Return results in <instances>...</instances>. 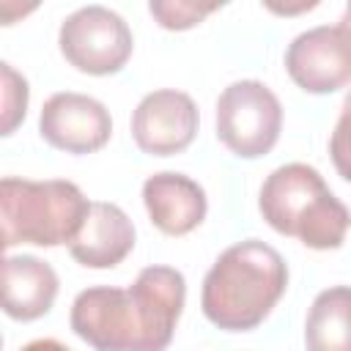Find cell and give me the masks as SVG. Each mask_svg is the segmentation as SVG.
I'll list each match as a JSON object with an SVG mask.
<instances>
[{
	"label": "cell",
	"mask_w": 351,
	"mask_h": 351,
	"mask_svg": "<svg viewBox=\"0 0 351 351\" xmlns=\"http://www.w3.org/2000/svg\"><path fill=\"white\" fill-rule=\"evenodd\" d=\"M197 107L189 93L162 88L140 99L132 112V137L143 154L173 156L192 145L197 134Z\"/></svg>",
	"instance_id": "ba28073f"
},
{
	"label": "cell",
	"mask_w": 351,
	"mask_h": 351,
	"mask_svg": "<svg viewBox=\"0 0 351 351\" xmlns=\"http://www.w3.org/2000/svg\"><path fill=\"white\" fill-rule=\"evenodd\" d=\"M186 299L184 274L145 266L129 288L96 285L77 293L71 329L93 351H165Z\"/></svg>",
	"instance_id": "6da1fadb"
},
{
	"label": "cell",
	"mask_w": 351,
	"mask_h": 351,
	"mask_svg": "<svg viewBox=\"0 0 351 351\" xmlns=\"http://www.w3.org/2000/svg\"><path fill=\"white\" fill-rule=\"evenodd\" d=\"M217 3H192V0H151L148 11L165 30H189L200 25L211 11H217Z\"/></svg>",
	"instance_id": "5bb4252c"
},
{
	"label": "cell",
	"mask_w": 351,
	"mask_h": 351,
	"mask_svg": "<svg viewBox=\"0 0 351 351\" xmlns=\"http://www.w3.org/2000/svg\"><path fill=\"white\" fill-rule=\"evenodd\" d=\"M282 129V104L258 80L230 82L217 99V137L241 156L258 159L274 148Z\"/></svg>",
	"instance_id": "5b68a950"
},
{
	"label": "cell",
	"mask_w": 351,
	"mask_h": 351,
	"mask_svg": "<svg viewBox=\"0 0 351 351\" xmlns=\"http://www.w3.org/2000/svg\"><path fill=\"white\" fill-rule=\"evenodd\" d=\"M58 296L55 269L36 255L3 261V313L14 321H36L49 313Z\"/></svg>",
	"instance_id": "7c38bea8"
},
{
	"label": "cell",
	"mask_w": 351,
	"mask_h": 351,
	"mask_svg": "<svg viewBox=\"0 0 351 351\" xmlns=\"http://www.w3.org/2000/svg\"><path fill=\"white\" fill-rule=\"evenodd\" d=\"M134 250V225L115 203L90 200L82 228L69 244L71 258L88 269H112Z\"/></svg>",
	"instance_id": "30bf717a"
},
{
	"label": "cell",
	"mask_w": 351,
	"mask_h": 351,
	"mask_svg": "<svg viewBox=\"0 0 351 351\" xmlns=\"http://www.w3.org/2000/svg\"><path fill=\"white\" fill-rule=\"evenodd\" d=\"M288 77L304 93H335L351 85V30L318 25L299 33L285 49Z\"/></svg>",
	"instance_id": "52a82bcc"
},
{
	"label": "cell",
	"mask_w": 351,
	"mask_h": 351,
	"mask_svg": "<svg viewBox=\"0 0 351 351\" xmlns=\"http://www.w3.org/2000/svg\"><path fill=\"white\" fill-rule=\"evenodd\" d=\"M307 351H351V285L321 291L304 321Z\"/></svg>",
	"instance_id": "4fadbf2b"
},
{
	"label": "cell",
	"mask_w": 351,
	"mask_h": 351,
	"mask_svg": "<svg viewBox=\"0 0 351 351\" xmlns=\"http://www.w3.org/2000/svg\"><path fill=\"white\" fill-rule=\"evenodd\" d=\"M90 200L71 181H27L5 176L0 181V228L3 247L16 244L58 247L71 244Z\"/></svg>",
	"instance_id": "277c9868"
},
{
	"label": "cell",
	"mask_w": 351,
	"mask_h": 351,
	"mask_svg": "<svg viewBox=\"0 0 351 351\" xmlns=\"http://www.w3.org/2000/svg\"><path fill=\"white\" fill-rule=\"evenodd\" d=\"M340 25H343L346 30H351V3L346 5V11H343V16H340Z\"/></svg>",
	"instance_id": "ac0fdd59"
},
{
	"label": "cell",
	"mask_w": 351,
	"mask_h": 351,
	"mask_svg": "<svg viewBox=\"0 0 351 351\" xmlns=\"http://www.w3.org/2000/svg\"><path fill=\"white\" fill-rule=\"evenodd\" d=\"M288 288L282 255L261 241L247 239L228 247L208 269L200 291L203 315L225 332H250L274 310Z\"/></svg>",
	"instance_id": "7a4b0ae2"
},
{
	"label": "cell",
	"mask_w": 351,
	"mask_h": 351,
	"mask_svg": "<svg viewBox=\"0 0 351 351\" xmlns=\"http://www.w3.org/2000/svg\"><path fill=\"white\" fill-rule=\"evenodd\" d=\"M38 134L58 151L93 154L107 145L112 134V118L99 99L63 90L44 101L38 115Z\"/></svg>",
	"instance_id": "9c48e42d"
},
{
	"label": "cell",
	"mask_w": 351,
	"mask_h": 351,
	"mask_svg": "<svg viewBox=\"0 0 351 351\" xmlns=\"http://www.w3.org/2000/svg\"><path fill=\"white\" fill-rule=\"evenodd\" d=\"M329 156H332L335 170L351 184V93L343 99L340 118L329 137Z\"/></svg>",
	"instance_id": "2e32d148"
},
{
	"label": "cell",
	"mask_w": 351,
	"mask_h": 351,
	"mask_svg": "<svg viewBox=\"0 0 351 351\" xmlns=\"http://www.w3.org/2000/svg\"><path fill=\"white\" fill-rule=\"evenodd\" d=\"M258 208L277 233L299 239L310 250H337L351 228L346 203L337 200L324 176L304 162L271 170L261 186Z\"/></svg>",
	"instance_id": "3957f363"
},
{
	"label": "cell",
	"mask_w": 351,
	"mask_h": 351,
	"mask_svg": "<svg viewBox=\"0 0 351 351\" xmlns=\"http://www.w3.org/2000/svg\"><path fill=\"white\" fill-rule=\"evenodd\" d=\"M60 55L82 74L104 77L126 66L134 38L123 16L104 5H82L69 14L58 33Z\"/></svg>",
	"instance_id": "8992f818"
},
{
	"label": "cell",
	"mask_w": 351,
	"mask_h": 351,
	"mask_svg": "<svg viewBox=\"0 0 351 351\" xmlns=\"http://www.w3.org/2000/svg\"><path fill=\"white\" fill-rule=\"evenodd\" d=\"M143 203L151 222L167 236H186L206 219V192L184 173H154L143 184Z\"/></svg>",
	"instance_id": "8fae6325"
},
{
	"label": "cell",
	"mask_w": 351,
	"mask_h": 351,
	"mask_svg": "<svg viewBox=\"0 0 351 351\" xmlns=\"http://www.w3.org/2000/svg\"><path fill=\"white\" fill-rule=\"evenodd\" d=\"M22 351H71L69 346H63L60 340H52V337H41V340H33L27 346H22Z\"/></svg>",
	"instance_id": "e0dca14e"
},
{
	"label": "cell",
	"mask_w": 351,
	"mask_h": 351,
	"mask_svg": "<svg viewBox=\"0 0 351 351\" xmlns=\"http://www.w3.org/2000/svg\"><path fill=\"white\" fill-rule=\"evenodd\" d=\"M3 71V134H14V129L22 123L27 112V80L11 66L0 63Z\"/></svg>",
	"instance_id": "9a60e30c"
}]
</instances>
